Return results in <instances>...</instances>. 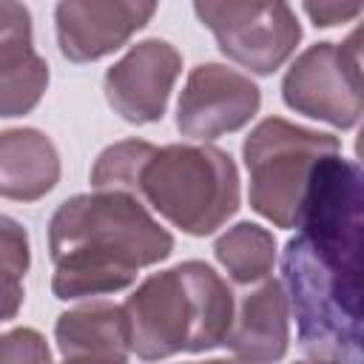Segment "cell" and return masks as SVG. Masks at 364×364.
<instances>
[{"label": "cell", "instance_id": "obj_1", "mask_svg": "<svg viewBox=\"0 0 364 364\" xmlns=\"http://www.w3.org/2000/svg\"><path fill=\"white\" fill-rule=\"evenodd\" d=\"M299 233L282 250V287L299 350L313 361L364 358L361 350V168L327 154L301 202Z\"/></svg>", "mask_w": 364, "mask_h": 364}, {"label": "cell", "instance_id": "obj_2", "mask_svg": "<svg viewBox=\"0 0 364 364\" xmlns=\"http://www.w3.org/2000/svg\"><path fill=\"white\" fill-rule=\"evenodd\" d=\"M171 253L173 236L125 191L74 193L48 219L51 293L60 301L125 290L142 267L165 262Z\"/></svg>", "mask_w": 364, "mask_h": 364}, {"label": "cell", "instance_id": "obj_3", "mask_svg": "<svg viewBox=\"0 0 364 364\" xmlns=\"http://www.w3.org/2000/svg\"><path fill=\"white\" fill-rule=\"evenodd\" d=\"M91 188L125 191L188 236L216 233L242 199L233 156L208 142H114L94 159Z\"/></svg>", "mask_w": 364, "mask_h": 364}, {"label": "cell", "instance_id": "obj_4", "mask_svg": "<svg viewBox=\"0 0 364 364\" xmlns=\"http://www.w3.org/2000/svg\"><path fill=\"white\" fill-rule=\"evenodd\" d=\"M228 282L205 262L188 259L151 273L125 299L128 347L142 361L222 347L233 318Z\"/></svg>", "mask_w": 364, "mask_h": 364}, {"label": "cell", "instance_id": "obj_5", "mask_svg": "<svg viewBox=\"0 0 364 364\" xmlns=\"http://www.w3.org/2000/svg\"><path fill=\"white\" fill-rule=\"evenodd\" d=\"M338 151L341 142L333 134L296 125L284 117H264L242 142L250 208L276 228L293 230L316 165Z\"/></svg>", "mask_w": 364, "mask_h": 364}, {"label": "cell", "instance_id": "obj_6", "mask_svg": "<svg viewBox=\"0 0 364 364\" xmlns=\"http://www.w3.org/2000/svg\"><path fill=\"white\" fill-rule=\"evenodd\" d=\"M199 23L236 65L267 77L301 40V23L287 0H193Z\"/></svg>", "mask_w": 364, "mask_h": 364}, {"label": "cell", "instance_id": "obj_7", "mask_svg": "<svg viewBox=\"0 0 364 364\" xmlns=\"http://www.w3.org/2000/svg\"><path fill=\"white\" fill-rule=\"evenodd\" d=\"M282 100L290 111L333 128H355L361 117V48L358 31L344 43H313L282 77Z\"/></svg>", "mask_w": 364, "mask_h": 364}, {"label": "cell", "instance_id": "obj_8", "mask_svg": "<svg viewBox=\"0 0 364 364\" xmlns=\"http://www.w3.org/2000/svg\"><path fill=\"white\" fill-rule=\"evenodd\" d=\"M262 105L259 85L222 63L191 68L176 102V131L196 142H210L245 128Z\"/></svg>", "mask_w": 364, "mask_h": 364}, {"label": "cell", "instance_id": "obj_9", "mask_svg": "<svg viewBox=\"0 0 364 364\" xmlns=\"http://www.w3.org/2000/svg\"><path fill=\"white\" fill-rule=\"evenodd\" d=\"M182 71L176 46L148 37L131 46L102 77L105 102L131 125L159 122L168 111L173 82Z\"/></svg>", "mask_w": 364, "mask_h": 364}, {"label": "cell", "instance_id": "obj_10", "mask_svg": "<svg viewBox=\"0 0 364 364\" xmlns=\"http://www.w3.org/2000/svg\"><path fill=\"white\" fill-rule=\"evenodd\" d=\"M159 0H57L54 31L71 63H97L119 51L151 23Z\"/></svg>", "mask_w": 364, "mask_h": 364}, {"label": "cell", "instance_id": "obj_11", "mask_svg": "<svg viewBox=\"0 0 364 364\" xmlns=\"http://www.w3.org/2000/svg\"><path fill=\"white\" fill-rule=\"evenodd\" d=\"M48 88V63L34 51L31 11L23 0H0V117L31 114Z\"/></svg>", "mask_w": 364, "mask_h": 364}, {"label": "cell", "instance_id": "obj_12", "mask_svg": "<svg viewBox=\"0 0 364 364\" xmlns=\"http://www.w3.org/2000/svg\"><path fill=\"white\" fill-rule=\"evenodd\" d=\"M290 344V307L282 282L264 276L239 293L222 347L239 361H279Z\"/></svg>", "mask_w": 364, "mask_h": 364}, {"label": "cell", "instance_id": "obj_13", "mask_svg": "<svg viewBox=\"0 0 364 364\" xmlns=\"http://www.w3.org/2000/svg\"><path fill=\"white\" fill-rule=\"evenodd\" d=\"M54 341L65 361H114L131 355L125 310L108 299H91L57 316Z\"/></svg>", "mask_w": 364, "mask_h": 364}, {"label": "cell", "instance_id": "obj_14", "mask_svg": "<svg viewBox=\"0 0 364 364\" xmlns=\"http://www.w3.org/2000/svg\"><path fill=\"white\" fill-rule=\"evenodd\" d=\"M60 182V154L40 128L0 131V196L37 202Z\"/></svg>", "mask_w": 364, "mask_h": 364}, {"label": "cell", "instance_id": "obj_15", "mask_svg": "<svg viewBox=\"0 0 364 364\" xmlns=\"http://www.w3.org/2000/svg\"><path fill=\"white\" fill-rule=\"evenodd\" d=\"M213 256L236 284H253L273 270L276 236L256 222H239L216 236Z\"/></svg>", "mask_w": 364, "mask_h": 364}, {"label": "cell", "instance_id": "obj_16", "mask_svg": "<svg viewBox=\"0 0 364 364\" xmlns=\"http://www.w3.org/2000/svg\"><path fill=\"white\" fill-rule=\"evenodd\" d=\"M31 264L28 230L9 213H0V324L11 321L26 299L23 279Z\"/></svg>", "mask_w": 364, "mask_h": 364}, {"label": "cell", "instance_id": "obj_17", "mask_svg": "<svg viewBox=\"0 0 364 364\" xmlns=\"http://www.w3.org/2000/svg\"><path fill=\"white\" fill-rule=\"evenodd\" d=\"M51 350L40 330L14 327L0 333V364H48Z\"/></svg>", "mask_w": 364, "mask_h": 364}, {"label": "cell", "instance_id": "obj_18", "mask_svg": "<svg viewBox=\"0 0 364 364\" xmlns=\"http://www.w3.org/2000/svg\"><path fill=\"white\" fill-rule=\"evenodd\" d=\"M301 3L316 28H333L358 20L364 0H301Z\"/></svg>", "mask_w": 364, "mask_h": 364}]
</instances>
